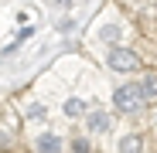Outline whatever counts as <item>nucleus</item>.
Returning <instances> with one entry per match:
<instances>
[{
	"label": "nucleus",
	"mask_w": 157,
	"mask_h": 153,
	"mask_svg": "<svg viewBox=\"0 0 157 153\" xmlns=\"http://www.w3.org/2000/svg\"><path fill=\"white\" fill-rule=\"evenodd\" d=\"M144 102H147V95H144L140 82H126L113 92V106L120 112H137V109H144Z\"/></svg>",
	"instance_id": "1"
},
{
	"label": "nucleus",
	"mask_w": 157,
	"mask_h": 153,
	"mask_svg": "<svg viewBox=\"0 0 157 153\" xmlns=\"http://www.w3.org/2000/svg\"><path fill=\"white\" fill-rule=\"evenodd\" d=\"M106 65L113 71H137L140 68V58L133 55V51H126V48H109L106 51Z\"/></svg>",
	"instance_id": "2"
},
{
	"label": "nucleus",
	"mask_w": 157,
	"mask_h": 153,
	"mask_svg": "<svg viewBox=\"0 0 157 153\" xmlns=\"http://www.w3.org/2000/svg\"><path fill=\"white\" fill-rule=\"evenodd\" d=\"M34 150L38 153H62V136L58 133H41V136H34Z\"/></svg>",
	"instance_id": "3"
},
{
	"label": "nucleus",
	"mask_w": 157,
	"mask_h": 153,
	"mask_svg": "<svg viewBox=\"0 0 157 153\" xmlns=\"http://www.w3.org/2000/svg\"><path fill=\"white\" fill-rule=\"evenodd\" d=\"M86 126H89V133L99 136V133H106V129H109V116H106V112H99V109H92V112L86 116Z\"/></svg>",
	"instance_id": "4"
},
{
	"label": "nucleus",
	"mask_w": 157,
	"mask_h": 153,
	"mask_svg": "<svg viewBox=\"0 0 157 153\" xmlns=\"http://www.w3.org/2000/svg\"><path fill=\"white\" fill-rule=\"evenodd\" d=\"M140 150H144V140L137 133H130V136L120 140V153H140Z\"/></svg>",
	"instance_id": "5"
},
{
	"label": "nucleus",
	"mask_w": 157,
	"mask_h": 153,
	"mask_svg": "<svg viewBox=\"0 0 157 153\" xmlns=\"http://www.w3.org/2000/svg\"><path fill=\"white\" fill-rule=\"evenodd\" d=\"M82 109H86L82 99H68V102H65V116H68V119H78V116H82Z\"/></svg>",
	"instance_id": "6"
},
{
	"label": "nucleus",
	"mask_w": 157,
	"mask_h": 153,
	"mask_svg": "<svg viewBox=\"0 0 157 153\" xmlns=\"http://www.w3.org/2000/svg\"><path fill=\"white\" fill-rule=\"evenodd\" d=\"M28 119H31V122H44V119H48V109H44V106H28Z\"/></svg>",
	"instance_id": "7"
},
{
	"label": "nucleus",
	"mask_w": 157,
	"mask_h": 153,
	"mask_svg": "<svg viewBox=\"0 0 157 153\" xmlns=\"http://www.w3.org/2000/svg\"><path fill=\"white\" fill-rule=\"evenodd\" d=\"M140 89H144V95H147V99H154V95H157V78H154V75H150V78H144V82H140Z\"/></svg>",
	"instance_id": "8"
},
{
	"label": "nucleus",
	"mask_w": 157,
	"mask_h": 153,
	"mask_svg": "<svg viewBox=\"0 0 157 153\" xmlns=\"http://www.w3.org/2000/svg\"><path fill=\"white\" fill-rule=\"evenodd\" d=\"M120 31H123V27H116V24H106V27H102L99 34L106 38V41H113V38H120Z\"/></svg>",
	"instance_id": "9"
},
{
	"label": "nucleus",
	"mask_w": 157,
	"mask_h": 153,
	"mask_svg": "<svg viewBox=\"0 0 157 153\" xmlns=\"http://www.w3.org/2000/svg\"><path fill=\"white\" fill-rule=\"evenodd\" d=\"M75 153H89V143H86V140H78V143H75Z\"/></svg>",
	"instance_id": "10"
},
{
	"label": "nucleus",
	"mask_w": 157,
	"mask_h": 153,
	"mask_svg": "<svg viewBox=\"0 0 157 153\" xmlns=\"http://www.w3.org/2000/svg\"><path fill=\"white\" fill-rule=\"evenodd\" d=\"M154 126H157V112H154Z\"/></svg>",
	"instance_id": "11"
}]
</instances>
